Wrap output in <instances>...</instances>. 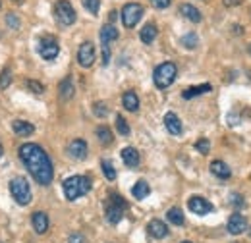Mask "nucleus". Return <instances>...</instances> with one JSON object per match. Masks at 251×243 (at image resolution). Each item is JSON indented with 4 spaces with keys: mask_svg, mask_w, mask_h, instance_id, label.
Returning a JSON list of instances; mask_svg holds the SVG:
<instances>
[{
    "mask_svg": "<svg viewBox=\"0 0 251 243\" xmlns=\"http://www.w3.org/2000/svg\"><path fill=\"white\" fill-rule=\"evenodd\" d=\"M20 158L24 160L25 168L29 170L33 180L39 185H49L52 182V162L49 158V154L43 151L39 145L35 143H25L20 147Z\"/></svg>",
    "mask_w": 251,
    "mask_h": 243,
    "instance_id": "nucleus-1",
    "label": "nucleus"
},
{
    "mask_svg": "<svg viewBox=\"0 0 251 243\" xmlns=\"http://www.w3.org/2000/svg\"><path fill=\"white\" fill-rule=\"evenodd\" d=\"M89 189H91V180L87 176H72L64 182V195L68 201H75L87 195Z\"/></svg>",
    "mask_w": 251,
    "mask_h": 243,
    "instance_id": "nucleus-2",
    "label": "nucleus"
},
{
    "mask_svg": "<svg viewBox=\"0 0 251 243\" xmlns=\"http://www.w3.org/2000/svg\"><path fill=\"white\" fill-rule=\"evenodd\" d=\"M176 73H178L176 64L174 62H164V64L157 66V70L153 73V81H155V85L158 89H166V87H170L174 83Z\"/></svg>",
    "mask_w": 251,
    "mask_h": 243,
    "instance_id": "nucleus-3",
    "label": "nucleus"
},
{
    "mask_svg": "<svg viewBox=\"0 0 251 243\" xmlns=\"http://www.w3.org/2000/svg\"><path fill=\"white\" fill-rule=\"evenodd\" d=\"M10 193H12V197L16 199V203H20V205H29L31 203V189H29V183L25 178H22V176H18V178H14L12 182H10Z\"/></svg>",
    "mask_w": 251,
    "mask_h": 243,
    "instance_id": "nucleus-4",
    "label": "nucleus"
},
{
    "mask_svg": "<svg viewBox=\"0 0 251 243\" xmlns=\"http://www.w3.org/2000/svg\"><path fill=\"white\" fill-rule=\"evenodd\" d=\"M126 207L127 205H126V201L120 195H110V203L106 205V220L110 224H118L122 220V216H124Z\"/></svg>",
    "mask_w": 251,
    "mask_h": 243,
    "instance_id": "nucleus-5",
    "label": "nucleus"
},
{
    "mask_svg": "<svg viewBox=\"0 0 251 243\" xmlns=\"http://www.w3.org/2000/svg\"><path fill=\"white\" fill-rule=\"evenodd\" d=\"M141 16H143V6L141 4H135V2L126 4L122 8V24H124V27H127V29L135 27L139 24Z\"/></svg>",
    "mask_w": 251,
    "mask_h": 243,
    "instance_id": "nucleus-6",
    "label": "nucleus"
},
{
    "mask_svg": "<svg viewBox=\"0 0 251 243\" xmlns=\"http://www.w3.org/2000/svg\"><path fill=\"white\" fill-rule=\"evenodd\" d=\"M54 16H56V20H58L62 25H66V27L75 22V10H74V6H72L68 0H58V2H56V6H54Z\"/></svg>",
    "mask_w": 251,
    "mask_h": 243,
    "instance_id": "nucleus-7",
    "label": "nucleus"
},
{
    "mask_svg": "<svg viewBox=\"0 0 251 243\" xmlns=\"http://www.w3.org/2000/svg\"><path fill=\"white\" fill-rule=\"evenodd\" d=\"M37 50H39V54H41L45 60H54V58L58 56V52H60V47H58L56 39H52V37H43V39L39 41V45H37Z\"/></svg>",
    "mask_w": 251,
    "mask_h": 243,
    "instance_id": "nucleus-8",
    "label": "nucleus"
},
{
    "mask_svg": "<svg viewBox=\"0 0 251 243\" xmlns=\"http://www.w3.org/2000/svg\"><path fill=\"white\" fill-rule=\"evenodd\" d=\"M77 62H79L81 68H91V66H93L95 45L91 41H87V43H83V45L79 47V50H77Z\"/></svg>",
    "mask_w": 251,
    "mask_h": 243,
    "instance_id": "nucleus-9",
    "label": "nucleus"
},
{
    "mask_svg": "<svg viewBox=\"0 0 251 243\" xmlns=\"http://www.w3.org/2000/svg\"><path fill=\"white\" fill-rule=\"evenodd\" d=\"M188 209L191 211L193 214H197V216H205V214L213 213V205L207 201V199H203V197H191L188 201Z\"/></svg>",
    "mask_w": 251,
    "mask_h": 243,
    "instance_id": "nucleus-10",
    "label": "nucleus"
},
{
    "mask_svg": "<svg viewBox=\"0 0 251 243\" xmlns=\"http://www.w3.org/2000/svg\"><path fill=\"white\" fill-rule=\"evenodd\" d=\"M248 230V220L246 216H242L240 213H234L230 218H228V232L232 236H240Z\"/></svg>",
    "mask_w": 251,
    "mask_h": 243,
    "instance_id": "nucleus-11",
    "label": "nucleus"
},
{
    "mask_svg": "<svg viewBox=\"0 0 251 243\" xmlns=\"http://www.w3.org/2000/svg\"><path fill=\"white\" fill-rule=\"evenodd\" d=\"M68 154L75 160H83L87 156V143L83 139H74L70 145H68Z\"/></svg>",
    "mask_w": 251,
    "mask_h": 243,
    "instance_id": "nucleus-12",
    "label": "nucleus"
},
{
    "mask_svg": "<svg viewBox=\"0 0 251 243\" xmlns=\"http://www.w3.org/2000/svg\"><path fill=\"white\" fill-rule=\"evenodd\" d=\"M147 232H149V236L155 238V240H162V238L168 236V228H166V224L160 222V220H151L149 226H147Z\"/></svg>",
    "mask_w": 251,
    "mask_h": 243,
    "instance_id": "nucleus-13",
    "label": "nucleus"
},
{
    "mask_svg": "<svg viewBox=\"0 0 251 243\" xmlns=\"http://www.w3.org/2000/svg\"><path fill=\"white\" fill-rule=\"evenodd\" d=\"M31 224L33 230L37 234H47V230H49V216L45 213H35L31 216Z\"/></svg>",
    "mask_w": 251,
    "mask_h": 243,
    "instance_id": "nucleus-14",
    "label": "nucleus"
},
{
    "mask_svg": "<svg viewBox=\"0 0 251 243\" xmlns=\"http://www.w3.org/2000/svg\"><path fill=\"white\" fill-rule=\"evenodd\" d=\"M164 125H166V129H168L172 135H180V133H182V122H180V118H178L174 112H168V114L164 116Z\"/></svg>",
    "mask_w": 251,
    "mask_h": 243,
    "instance_id": "nucleus-15",
    "label": "nucleus"
},
{
    "mask_svg": "<svg viewBox=\"0 0 251 243\" xmlns=\"http://www.w3.org/2000/svg\"><path fill=\"white\" fill-rule=\"evenodd\" d=\"M180 14L186 16L189 22H193V24H199V22L203 20L201 12H199L195 6H191V4H182V6H180Z\"/></svg>",
    "mask_w": 251,
    "mask_h": 243,
    "instance_id": "nucleus-16",
    "label": "nucleus"
},
{
    "mask_svg": "<svg viewBox=\"0 0 251 243\" xmlns=\"http://www.w3.org/2000/svg\"><path fill=\"white\" fill-rule=\"evenodd\" d=\"M211 172H213L217 178H220V180H228V178L232 176L230 168H228L222 160H213V162H211Z\"/></svg>",
    "mask_w": 251,
    "mask_h": 243,
    "instance_id": "nucleus-17",
    "label": "nucleus"
},
{
    "mask_svg": "<svg viewBox=\"0 0 251 243\" xmlns=\"http://www.w3.org/2000/svg\"><path fill=\"white\" fill-rule=\"evenodd\" d=\"M122 104H124L126 110H129V112H137V110H139V98H137V95H135L133 91L124 93V97H122Z\"/></svg>",
    "mask_w": 251,
    "mask_h": 243,
    "instance_id": "nucleus-18",
    "label": "nucleus"
},
{
    "mask_svg": "<svg viewBox=\"0 0 251 243\" xmlns=\"http://www.w3.org/2000/svg\"><path fill=\"white\" fill-rule=\"evenodd\" d=\"M122 160H124L126 166L135 168V166L139 164V152L135 151L133 147H126L124 151H122Z\"/></svg>",
    "mask_w": 251,
    "mask_h": 243,
    "instance_id": "nucleus-19",
    "label": "nucleus"
},
{
    "mask_svg": "<svg viewBox=\"0 0 251 243\" xmlns=\"http://www.w3.org/2000/svg\"><path fill=\"white\" fill-rule=\"evenodd\" d=\"M12 129L18 133V135H22V137H27V135H31L33 131H35V127H33V123L25 120H16L12 123Z\"/></svg>",
    "mask_w": 251,
    "mask_h": 243,
    "instance_id": "nucleus-20",
    "label": "nucleus"
},
{
    "mask_svg": "<svg viewBox=\"0 0 251 243\" xmlns=\"http://www.w3.org/2000/svg\"><path fill=\"white\" fill-rule=\"evenodd\" d=\"M116 39H118V29L112 24L102 25V29H100V43H112Z\"/></svg>",
    "mask_w": 251,
    "mask_h": 243,
    "instance_id": "nucleus-21",
    "label": "nucleus"
},
{
    "mask_svg": "<svg viewBox=\"0 0 251 243\" xmlns=\"http://www.w3.org/2000/svg\"><path fill=\"white\" fill-rule=\"evenodd\" d=\"M58 93H60V98H62V100H70V98L74 97L75 89H74V83H72V79H70V77H66V79L60 81Z\"/></svg>",
    "mask_w": 251,
    "mask_h": 243,
    "instance_id": "nucleus-22",
    "label": "nucleus"
},
{
    "mask_svg": "<svg viewBox=\"0 0 251 243\" xmlns=\"http://www.w3.org/2000/svg\"><path fill=\"white\" fill-rule=\"evenodd\" d=\"M139 37H141V41H143L145 45H151V43L157 39V25H155V24H147V25L141 29Z\"/></svg>",
    "mask_w": 251,
    "mask_h": 243,
    "instance_id": "nucleus-23",
    "label": "nucleus"
},
{
    "mask_svg": "<svg viewBox=\"0 0 251 243\" xmlns=\"http://www.w3.org/2000/svg\"><path fill=\"white\" fill-rule=\"evenodd\" d=\"M131 193H133V197H135V199H145V197L151 193V187H149V183H147V182L139 180V182L133 185Z\"/></svg>",
    "mask_w": 251,
    "mask_h": 243,
    "instance_id": "nucleus-24",
    "label": "nucleus"
},
{
    "mask_svg": "<svg viewBox=\"0 0 251 243\" xmlns=\"http://www.w3.org/2000/svg\"><path fill=\"white\" fill-rule=\"evenodd\" d=\"M213 89L209 83H203V85H197V87H189V89H186V91L182 93V97L184 98H193V97H199V95H203V93H209Z\"/></svg>",
    "mask_w": 251,
    "mask_h": 243,
    "instance_id": "nucleus-25",
    "label": "nucleus"
},
{
    "mask_svg": "<svg viewBox=\"0 0 251 243\" xmlns=\"http://www.w3.org/2000/svg\"><path fill=\"white\" fill-rule=\"evenodd\" d=\"M166 218H168V222H172L174 226H182V224H184V213H182L178 207L170 209V211L166 213Z\"/></svg>",
    "mask_w": 251,
    "mask_h": 243,
    "instance_id": "nucleus-26",
    "label": "nucleus"
},
{
    "mask_svg": "<svg viewBox=\"0 0 251 243\" xmlns=\"http://www.w3.org/2000/svg\"><path fill=\"white\" fill-rule=\"evenodd\" d=\"M97 137H99V141H100L102 145H110V143H112V131H110L106 125L97 127Z\"/></svg>",
    "mask_w": 251,
    "mask_h": 243,
    "instance_id": "nucleus-27",
    "label": "nucleus"
},
{
    "mask_svg": "<svg viewBox=\"0 0 251 243\" xmlns=\"http://www.w3.org/2000/svg\"><path fill=\"white\" fill-rule=\"evenodd\" d=\"M100 166H102V174H104V178L110 180V182H114V180H116V170H114L112 162H110V160H102Z\"/></svg>",
    "mask_w": 251,
    "mask_h": 243,
    "instance_id": "nucleus-28",
    "label": "nucleus"
},
{
    "mask_svg": "<svg viewBox=\"0 0 251 243\" xmlns=\"http://www.w3.org/2000/svg\"><path fill=\"white\" fill-rule=\"evenodd\" d=\"M182 45L186 47V49H197V45H199V37L195 35V33H188V35H184L182 37Z\"/></svg>",
    "mask_w": 251,
    "mask_h": 243,
    "instance_id": "nucleus-29",
    "label": "nucleus"
},
{
    "mask_svg": "<svg viewBox=\"0 0 251 243\" xmlns=\"http://www.w3.org/2000/svg\"><path fill=\"white\" fill-rule=\"evenodd\" d=\"M116 129H118L120 135H129V125H127L124 116H120V114L116 116Z\"/></svg>",
    "mask_w": 251,
    "mask_h": 243,
    "instance_id": "nucleus-30",
    "label": "nucleus"
},
{
    "mask_svg": "<svg viewBox=\"0 0 251 243\" xmlns=\"http://www.w3.org/2000/svg\"><path fill=\"white\" fill-rule=\"evenodd\" d=\"M12 83V72L10 70H2L0 73V89H6Z\"/></svg>",
    "mask_w": 251,
    "mask_h": 243,
    "instance_id": "nucleus-31",
    "label": "nucleus"
},
{
    "mask_svg": "<svg viewBox=\"0 0 251 243\" xmlns=\"http://www.w3.org/2000/svg\"><path fill=\"white\" fill-rule=\"evenodd\" d=\"M93 112H95V116H99V118H104V116L108 114V108H106V104H104V102H95V104H93Z\"/></svg>",
    "mask_w": 251,
    "mask_h": 243,
    "instance_id": "nucleus-32",
    "label": "nucleus"
},
{
    "mask_svg": "<svg viewBox=\"0 0 251 243\" xmlns=\"http://www.w3.org/2000/svg\"><path fill=\"white\" fill-rule=\"evenodd\" d=\"M83 6H85L93 16H97V14H99V8H100V0H83Z\"/></svg>",
    "mask_w": 251,
    "mask_h": 243,
    "instance_id": "nucleus-33",
    "label": "nucleus"
},
{
    "mask_svg": "<svg viewBox=\"0 0 251 243\" xmlns=\"http://www.w3.org/2000/svg\"><path fill=\"white\" fill-rule=\"evenodd\" d=\"M195 149L201 152V154H209V151H211V143H209V139H199V141L195 143Z\"/></svg>",
    "mask_w": 251,
    "mask_h": 243,
    "instance_id": "nucleus-34",
    "label": "nucleus"
},
{
    "mask_svg": "<svg viewBox=\"0 0 251 243\" xmlns=\"http://www.w3.org/2000/svg\"><path fill=\"white\" fill-rule=\"evenodd\" d=\"M27 87H29L33 93H37V95H43V93H45V85L39 83V81H35V79H27Z\"/></svg>",
    "mask_w": 251,
    "mask_h": 243,
    "instance_id": "nucleus-35",
    "label": "nucleus"
},
{
    "mask_svg": "<svg viewBox=\"0 0 251 243\" xmlns=\"http://www.w3.org/2000/svg\"><path fill=\"white\" fill-rule=\"evenodd\" d=\"M6 24H8L12 29H18V27H20V20H18L16 14H8V16H6Z\"/></svg>",
    "mask_w": 251,
    "mask_h": 243,
    "instance_id": "nucleus-36",
    "label": "nucleus"
},
{
    "mask_svg": "<svg viewBox=\"0 0 251 243\" xmlns=\"http://www.w3.org/2000/svg\"><path fill=\"white\" fill-rule=\"evenodd\" d=\"M110 62V47L108 43H102V66H108Z\"/></svg>",
    "mask_w": 251,
    "mask_h": 243,
    "instance_id": "nucleus-37",
    "label": "nucleus"
},
{
    "mask_svg": "<svg viewBox=\"0 0 251 243\" xmlns=\"http://www.w3.org/2000/svg\"><path fill=\"white\" fill-rule=\"evenodd\" d=\"M68 243H87V242H85V238H83L79 232H74V234L68 238Z\"/></svg>",
    "mask_w": 251,
    "mask_h": 243,
    "instance_id": "nucleus-38",
    "label": "nucleus"
},
{
    "mask_svg": "<svg viewBox=\"0 0 251 243\" xmlns=\"http://www.w3.org/2000/svg\"><path fill=\"white\" fill-rule=\"evenodd\" d=\"M170 2H172V0H151V4H153L157 10H164V8H168V6H170Z\"/></svg>",
    "mask_w": 251,
    "mask_h": 243,
    "instance_id": "nucleus-39",
    "label": "nucleus"
},
{
    "mask_svg": "<svg viewBox=\"0 0 251 243\" xmlns=\"http://www.w3.org/2000/svg\"><path fill=\"white\" fill-rule=\"evenodd\" d=\"M222 2H224L226 8H234V6H240L242 4V0H222Z\"/></svg>",
    "mask_w": 251,
    "mask_h": 243,
    "instance_id": "nucleus-40",
    "label": "nucleus"
},
{
    "mask_svg": "<svg viewBox=\"0 0 251 243\" xmlns=\"http://www.w3.org/2000/svg\"><path fill=\"white\" fill-rule=\"evenodd\" d=\"M234 199H236V201H234V205H236V207H242V205H244V201H242V197H240V195H234Z\"/></svg>",
    "mask_w": 251,
    "mask_h": 243,
    "instance_id": "nucleus-41",
    "label": "nucleus"
},
{
    "mask_svg": "<svg viewBox=\"0 0 251 243\" xmlns=\"http://www.w3.org/2000/svg\"><path fill=\"white\" fill-rule=\"evenodd\" d=\"M116 18H118V12L112 10V12H110V22H116Z\"/></svg>",
    "mask_w": 251,
    "mask_h": 243,
    "instance_id": "nucleus-42",
    "label": "nucleus"
},
{
    "mask_svg": "<svg viewBox=\"0 0 251 243\" xmlns=\"http://www.w3.org/2000/svg\"><path fill=\"white\" fill-rule=\"evenodd\" d=\"M2 152H4V149H2V145H0V156H2Z\"/></svg>",
    "mask_w": 251,
    "mask_h": 243,
    "instance_id": "nucleus-43",
    "label": "nucleus"
},
{
    "mask_svg": "<svg viewBox=\"0 0 251 243\" xmlns=\"http://www.w3.org/2000/svg\"><path fill=\"white\" fill-rule=\"evenodd\" d=\"M14 2H18V4H20V2H24V0H14Z\"/></svg>",
    "mask_w": 251,
    "mask_h": 243,
    "instance_id": "nucleus-44",
    "label": "nucleus"
},
{
    "mask_svg": "<svg viewBox=\"0 0 251 243\" xmlns=\"http://www.w3.org/2000/svg\"><path fill=\"white\" fill-rule=\"evenodd\" d=\"M182 243H191V242H182Z\"/></svg>",
    "mask_w": 251,
    "mask_h": 243,
    "instance_id": "nucleus-45",
    "label": "nucleus"
},
{
    "mask_svg": "<svg viewBox=\"0 0 251 243\" xmlns=\"http://www.w3.org/2000/svg\"><path fill=\"white\" fill-rule=\"evenodd\" d=\"M0 6H2V0H0Z\"/></svg>",
    "mask_w": 251,
    "mask_h": 243,
    "instance_id": "nucleus-46",
    "label": "nucleus"
}]
</instances>
